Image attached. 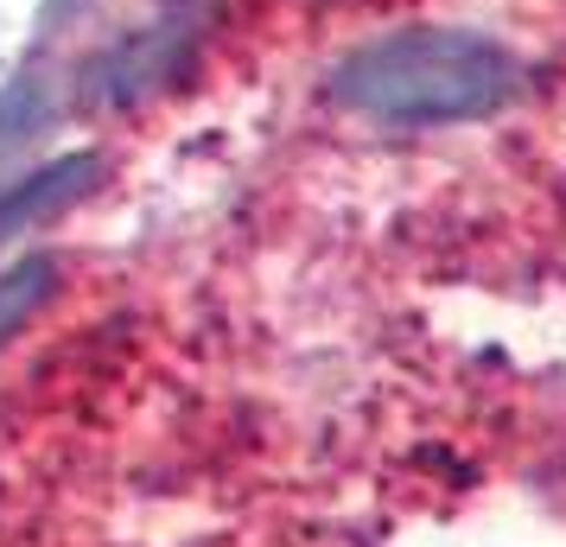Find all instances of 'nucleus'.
Here are the masks:
<instances>
[{"label": "nucleus", "instance_id": "nucleus-5", "mask_svg": "<svg viewBox=\"0 0 566 547\" xmlns=\"http://www.w3.org/2000/svg\"><path fill=\"white\" fill-rule=\"evenodd\" d=\"M77 7H90V0H45V20H71Z\"/></svg>", "mask_w": 566, "mask_h": 547}, {"label": "nucleus", "instance_id": "nucleus-4", "mask_svg": "<svg viewBox=\"0 0 566 547\" xmlns=\"http://www.w3.org/2000/svg\"><path fill=\"white\" fill-rule=\"evenodd\" d=\"M57 281H64V274H57L52 255H20V261L0 267V344H13L32 318L52 306Z\"/></svg>", "mask_w": 566, "mask_h": 547}, {"label": "nucleus", "instance_id": "nucleus-3", "mask_svg": "<svg viewBox=\"0 0 566 547\" xmlns=\"http://www.w3.org/2000/svg\"><path fill=\"white\" fill-rule=\"evenodd\" d=\"M103 179H108V166L96 154H64V159H52V166L27 172L20 185L0 191V235H20V230H32V223L57 217V210L83 204Z\"/></svg>", "mask_w": 566, "mask_h": 547}, {"label": "nucleus", "instance_id": "nucleus-1", "mask_svg": "<svg viewBox=\"0 0 566 547\" xmlns=\"http://www.w3.org/2000/svg\"><path fill=\"white\" fill-rule=\"evenodd\" d=\"M528 90V57L478 27H395L332 64L325 96L382 134H439L490 122Z\"/></svg>", "mask_w": 566, "mask_h": 547}, {"label": "nucleus", "instance_id": "nucleus-2", "mask_svg": "<svg viewBox=\"0 0 566 547\" xmlns=\"http://www.w3.org/2000/svg\"><path fill=\"white\" fill-rule=\"evenodd\" d=\"M217 13H223V0H159L154 20L128 27L115 45H103L83 64L77 96L90 108H140L191 83L205 64L210 32H217Z\"/></svg>", "mask_w": 566, "mask_h": 547}]
</instances>
